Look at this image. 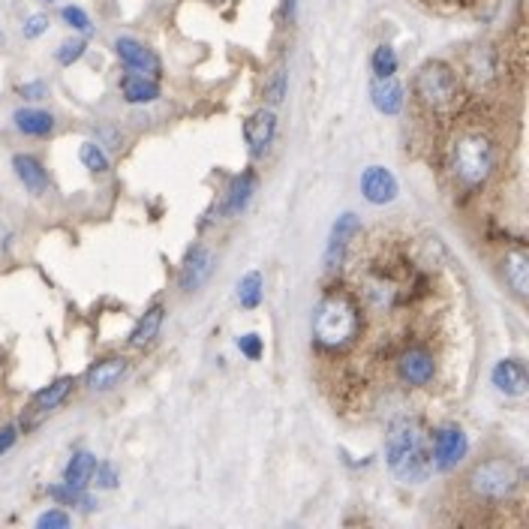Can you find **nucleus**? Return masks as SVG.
Here are the masks:
<instances>
[{
    "instance_id": "nucleus-1",
    "label": "nucleus",
    "mask_w": 529,
    "mask_h": 529,
    "mask_svg": "<svg viewBox=\"0 0 529 529\" xmlns=\"http://www.w3.org/2000/svg\"><path fill=\"white\" fill-rule=\"evenodd\" d=\"M361 337V304L349 289H331L313 310V341L322 352H346Z\"/></svg>"
},
{
    "instance_id": "nucleus-2",
    "label": "nucleus",
    "mask_w": 529,
    "mask_h": 529,
    "mask_svg": "<svg viewBox=\"0 0 529 529\" xmlns=\"http://www.w3.org/2000/svg\"><path fill=\"white\" fill-rule=\"evenodd\" d=\"M385 463L389 469L406 485H418L433 472L430 448H428V430L421 418L400 415L391 421L389 439H385Z\"/></svg>"
},
{
    "instance_id": "nucleus-3",
    "label": "nucleus",
    "mask_w": 529,
    "mask_h": 529,
    "mask_svg": "<svg viewBox=\"0 0 529 529\" xmlns=\"http://www.w3.org/2000/svg\"><path fill=\"white\" fill-rule=\"evenodd\" d=\"M520 485H524V472H520V467L511 457H487V461L476 463L467 476V491L478 502H493V505L515 500Z\"/></svg>"
},
{
    "instance_id": "nucleus-4",
    "label": "nucleus",
    "mask_w": 529,
    "mask_h": 529,
    "mask_svg": "<svg viewBox=\"0 0 529 529\" xmlns=\"http://www.w3.org/2000/svg\"><path fill=\"white\" fill-rule=\"evenodd\" d=\"M496 165V151L491 136H485L481 130H467L461 132L452 148V172L457 178V184H463L467 189H476L491 178Z\"/></svg>"
},
{
    "instance_id": "nucleus-5",
    "label": "nucleus",
    "mask_w": 529,
    "mask_h": 529,
    "mask_svg": "<svg viewBox=\"0 0 529 529\" xmlns=\"http://www.w3.org/2000/svg\"><path fill=\"white\" fill-rule=\"evenodd\" d=\"M415 97L421 106H428L430 112H445L457 102V93H461V82H457V73L448 63L442 60H428L421 69L415 73Z\"/></svg>"
},
{
    "instance_id": "nucleus-6",
    "label": "nucleus",
    "mask_w": 529,
    "mask_h": 529,
    "mask_svg": "<svg viewBox=\"0 0 529 529\" xmlns=\"http://www.w3.org/2000/svg\"><path fill=\"white\" fill-rule=\"evenodd\" d=\"M437 370H439L437 355L424 343H406L404 349H400L397 361H394V373H397L400 382L409 385V389H424V385H430L433 379H437Z\"/></svg>"
},
{
    "instance_id": "nucleus-7",
    "label": "nucleus",
    "mask_w": 529,
    "mask_h": 529,
    "mask_svg": "<svg viewBox=\"0 0 529 529\" xmlns=\"http://www.w3.org/2000/svg\"><path fill=\"white\" fill-rule=\"evenodd\" d=\"M467 452H469V439L457 424H445V428H439L433 433V448H430L433 469H439V472L454 469L457 463L467 457Z\"/></svg>"
},
{
    "instance_id": "nucleus-8",
    "label": "nucleus",
    "mask_w": 529,
    "mask_h": 529,
    "mask_svg": "<svg viewBox=\"0 0 529 529\" xmlns=\"http://www.w3.org/2000/svg\"><path fill=\"white\" fill-rule=\"evenodd\" d=\"M358 235H361V223L352 211H346V214L337 217L334 228H331V238H328V250H325V268L331 274L343 268L346 256H349V250H352V241L358 238Z\"/></svg>"
},
{
    "instance_id": "nucleus-9",
    "label": "nucleus",
    "mask_w": 529,
    "mask_h": 529,
    "mask_svg": "<svg viewBox=\"0 0 529 529\" xmlns=\"http://www.w3.org/2000/svg\"><path fill=\"white\" fill-rule=\"evenodd\" d=\"M115 52L117 58L126 69H132V73H141V76H151V78H160L163 76V63L160 58L148 49L145 43H139V39L132 36H117L115 39Z\"/></svg>"
},
{
    "instance_id": "nucleus-10",
    "label": "nucleus",
    "mask_w": 529,
    "mask_h": 529,
    "mask_svg": "<svg viewBox=\"0 0 529 529\" xmlns=\"http://www.w3.org/2000/svg\"><path fill=\"white\" fill-rule=\"evenodd\" d=\"M214 252H211L204 244H196L193 250L187 252L184 265H180V274H178V289L180 292H196L202 289L208 277L214 274Z\"/></svg>"
},
{
    "instance_id": "nucleus-11",
    "label": "nucleus",
    "mask_w": 529,
    "mask_h": 529,
    "mask_svg": "<svg viewBox=\"0 0 529 529\" xmlns=\"http://www.w3.org/2000/svg\"><path fill=\"white\" fill-rule=\"evenodd\" d=\"M274 136H277V115L271 108H259L244 121V139H247L252 156H262L271 148Z\"/></svg>"
},
{
    "instance_id": "nucleus-12",
    "label": "nucleus",
    "mask_w": 529,
    "mask_h": 529,
    "mask_svg": "<svg viewBox=\"0 0 529 529\" xmlns=\"http://www.w3.org/2000/svg\"><path fill=\"white\" fill-rule=\"evenodd\" d=\"M361 193L370 204H389L397 199V178L385 165H370L361 175Z\"/></svg>"
},
{
    "instance_id": "nucleus-13",
    "label": "nucleus",
    "mask_w": 529,
    "mask_h": 529,
    "mask_svg": "<svg viewBox=\"0 0 529 529\" xmlns=\"http://www.w3.org/2000/svg\"><path fill=\"white\" fill-rule=\"evenodd\" d=\"M491 382L496 385V391L505 394V397H524L529 389V373L526 365L517 358H505L493 367Z\"/></svg>"
},
{
    "instance_id": "nucleus-14",
    "label": "nucleus",
    "mask_w": 529,
    "mask_h": 529,
    "mask_svg": "<svg viewBox=\"0 0 529 529\" xmlns=\"http://www.w3.org/2000/svg\"><path fill=\"white\" fill-rule=\"evenodd\" d=\"M126 373H130V361L121 358V355H115V358L97 361V365L88 370V376H84V385H88L91 391H100V394L112 391L124 382Z\"/></svg>"
},
{
    "instance_id": "nucleus-15",
    "label": "nucleus",
    "mask_w": 529,
    "mask_h": 529,
    "mask_svg": "<svg viewBox=\"0 0 529 529\" xmlns=\"http://www.w3.org/2000/svg\"><path fill=\"white\" fill-rule=\"evenodd\" d=\"M252 193H256V175H252V172H241V175H235L232 180H228L223 202H220V217H226V220L238 217L241 211L250 204Z\"/></svg>"
},
{
    "instance_id": "nucleus-16",
    "label": "nucleus",
    "mask_w": 529,
    "mask_h": 529,
    "mask_svg": "<svg viewBox=\"0 0 529 529\" xmlns=\"http://www.w3.org/2000/svg\"><path fill=\"white\" fill-rule=\"evenodd\" d=\"M370 100H373V106L382 115H397L400 108H404V102H406L404 84H400L394 76H389V78H373V84H370Z\"/></svg>"
},
{
    "instance_id": "nucleus-17",
    "label": "nucleus",
    "mask_w": 529,
    "mask_h": 529,
    "mask_svg": "<svg viewBox=\"0 0 529 529\" xmlns=\"http://www.w3.org/2000/svg\"><path fill=\"white\" fill-rule=\"evenodd\" d=\"M73 385H76V379L73 376H60V379H54V382L49 385V389H43V391H36L34 394V400H30V413H34L36 418H43V415H49L54 413L63 400L69 397V391H73Z\"/></svg>"
},
{
    "instance_id": "nucleus-18",
    "label": "nucleus",
    "mask_w": 529,
    "mask_h": 529,
    "mask_svg": "<svg viewBox=\"0 0 529 529\" xmlns=\"http://www.w3.org/2000/svg\"><path fill=\"white\" fill-rule=\"evenodd\" d=\"M121 97L130 102V106H145V102L160 100V84L151 76L141 73H126L121 78Z\"/></svg>"
},
{
    "instance_id": "nucleus-19",
    "label": "nucleus",
    "mask_w": 529,
    "mask_h": 529,
    "mask_svg": "<svg viewBox=\"0 0 529 529\" xmlns=\"http://www.w3.org/2000/svg\"><path fill=\"white\" fill-rule=\"evenodd\" d=\"M12 169H15V175H19L21 184H25L34 196L45 193V187H49V175H45L43 163H39L36 156H30V154H15V156H12Z\"/></svg>"
},
{
    "instance_id": "nucleus-20",
    "label": "nucleus",
    "mask_w": 529,
    "mask_h": 529,
    "mask_svg": "<svg viewBox=\"0 0 529 529\" xmlns=\"http://www.w3.org/2000/svg\"><path fill=\"white\" fill-rule=\"evenodd\" d=\"M12 121L25 136H34V139H45L54 132V115L43 112V108H19V112L12 115Z\"/></svg>"
},
{
    "instance_id": "nucleus-21",
    "label": "nucleus",
    "mask_w": 529,
    "mask_h": 529,
    "mask_svg": "<svg viewBox=\"0 0 529 529\" xmlns=\"http://www.w3.org/2000/svg\"><path fill=\"white\" fill-rule=\"evenodd\" d=\"M163 316H165L163 304H154L151 310H145V316H141L139 325L132 328V334H130L132 349H145V346H151L156 341V334H160V328H163Z\"/></svg>"
},
{
    "instance_id": "nucleus-22",
    "label": "nucleus",
    "mask_w": 529,
    "mask_h": 529,
    "mask_svg": "<svg viewBox=\"0 0 529 529\" xmlns=\"http://www.w3.org/2000/svg\"><path fill=\"white\" fill-rule=\"evenodd\" d=\"M502 274H505V283L515 289V295H520V298L529 295V259L524 250H515L505 256Z\"/></svg>"
},
{
    "instance_id": "nucleus-23",
    "label": "nucleus",
    "mask_w": 529,
    "mask_h": 529,
    "mask_svg": "<svg viewBox=\"0 0 529 529\" xmlns=\"http://www.w3.org/2000/svg\"><path fill=\"white\" fill-rule=\"evenodd\" d=\"M93 467H97V457L91 452H76L73 461L67 463V472H63V485L76 487V491H84L93 481Z\"/></svg>"
},
{
    "instance_id": "nucleus-24",
    "label": "nucleus",
    "mask_w": 529,
    "mask_h": 529,
    "mask_svg": "<svg viewBox=\"0 0 529 529\" xmlns=\"http://www.w3.org/2000/svg\"><path fill=\"white\" fill-rule=\"evenodd\" d=\"M286 91H289V73L283 63H277V67L265 76V88H262L265 106H280V102L286 100Z\"/></svg>"
},
{
    "instance_id": "nucleus-25",
    "label": "nucleus",
    "mask_w": 529,
    "mask_h": 529,
    "mask_svg": "<svg viewBox=\"0 0 529 529\" xmlns=\"http://www.w3.org/2000/svg\"><path fill=\"white\" fill-rule=\"evenodd\" d=\"M262 295H265V283H262V274L259 271L244 274L238 280V301L244 310H256V307L262 304Z\"/></svg>"
},
{
    "instance_id": "nucleus-26",
    "label": "nucleus",
    "mask_w": 529,
    "mask_h": 529,
    "mask_svg": "<svg viewBox=\"0 0 529 529\" xmlns=\"http://www.w3.org/2000/svg\"><path fill=\"white\" fill-rule=\"evenodd\" d=\"M370 67H373V76L376 78H389L397 73V52L391 49V45H376L373 49V58H370Z\"/></svg>"
},
{
    "instance_id": "nucleus-27",
    "label": "nucleus",
    "mask_w": 529,
    "mask_h": 529,
    "mask_svg": "<svg viewBox=\"0 0 529 529\" xmlns=\"http://www.w3.org/2000/svg\"><path fill=\"white\" fill-rule=\"evenodd\" d=\"M78 160L84 163V169H91V172H97V175H102V172H108V156L106 151L97 145V141H82V148H78Z\"/></svg>"
},
{
    "instance_id": "nucleus-28",
    "label": "nucleus",
    "mask_w": 529,
    "mask_h": 529,
    "mask_svg": "<svg viewBox=\"0 0 529 529\" xmlns=\"http://www.w3.org/2000/svg\"><path fill=\"white\" fill-rule=\"evenodd\" d=\"M469 69H472V78H476V82H487V78L493 76V69H496L491 49H476V52H472Z\"/></svg>"
},
{
    "instance_id": "nucleus-29",
    "label": "nucleus",
    "mask_w": 529,
    "mask_h": 529,
    "mask_svg": "<svg viewBox=\"0 0 529 529\" xmlns=\"http://www.w3.org/2000/svg\"><path fill=\"white\" fill-rule=\"evenodd\" d=\"M84 49H88V43H84L82 36H73V39H67V43H60V49L54 52V58H58L60 67H73V63L84 54Z\"/></svg>"
},
{
    "instance_id": "nucleus-30",
    "label": "nucleus",
    "mask_w": 529,
    "mask_h": 529,
    "mask_svg": "<svg viewBox=\"0 0 529 529\" xmlns=\"http://www.w3.org/2000/svg\"><path fill=\"white\" fill-rule=\"evenodd\" d=\"M60 19L67 21V25L73 28V30H82V34H88V30H91V15L84 12L82 6H73V4L63 6V10H60Z\"/></svg>"
},
{
    "instance_id": "nucleus-31",
    "label": "nucleus",
    "mask_w": 529,
    "mask_h": 529,
    "mask_svg": "<svg viewBox=\"0 0 529 529\" xmlns=\"http://www.w3.org/2000/svg\"><path fill=\"white\" fill-rule=\"evenodd\" d=\"M93 485L100 487V491H115L117 487V481H121V476H117V469L112 467V463H97L93 467Z\"/></svg>"
},
{
    "instance_id": "nucleus-32",
    "label": "nucleus",
    "mask_w": 529,
    "mask_h": 529,
    "mask_svg": "<svg viewBox=\"0 0 529 529\" xmlns=\"http://www.w3.org/2000/svg\"><path fill=\"white\" fill-rule=\"evenodd\" d=\"M45 30H49V15H45V12H34V15H28L25 25H21V34H25V39H36V36H43Z\"/></svg>"
},
{
    "instance_id": "nucleus-33",
    "label": "nucleus",
    "mask_w": 529,
    "mask_h": 529,
    "mask_svg": "<svg viewBox=\"0 0 529 529\" xmlns=\"http://www.w3.org/2000/svg\"><path fill=\"white\" fill-rule=\"evenodd\" d=\"M238 349H241V355H247L250 361H259L265 352V343L259 334H244V337H238Z\"/></svg>"
},
{
    "instance_id": "nucleus-34",
    "label": "nucleus",
    "mask_w": 529,
    "mask_h": 529,
    "mask_svg": "<svg viewBox=\"0 0 529 529\" xmlns=\"http://www.w3.org/2000/svg\"><path fill=\"white\" fill-rule=\"evenodd\" d=\"M36 526L39 529H67L69 526V515H67V511L52 509V511H45V515L36 520Z\"/></svg>"
},
{
    "instance_id": "nucleus-35",
    "label": "nucleus",
    "mask_w": 529,
    "mask_h": 529,
    "mask_svg": "<svg viewBox=\"0 0 529 529\" xmlns=\"http://www.w3.org/2000/svg\"><path fill=\"white\" fill-rule=\"evenodd\" d=\"M19 93L25 100H43L45 93H49V88H45V82H28V84H21Z\"/></svg>"
},
{
    "instance_id": "nucleus-36",
    "label": "nucleus",
    "mask_w": 529,
    "mask_h": 529,
    "mask_svg": "<svg viewBox=\"0 0 529 529\" xmlns=\"http://www.w3.org/2000/svg\"><path fill=\"white\" fill-rule=\"evenodd\" d=\"M15 437H19V430H15L12 424H6V428L0 430V454H6L15 445Z\"/></svg>"
},
{
    "instance_id": "nucleus-37",
    "label": "nucleus",
    "mask_w": 529,
    "mask_h": 529,
    "mask_svg": "<svg viewBox=\"0 0 529 529\" xmlns=\"http://www.w3.org/2000/svg\"><path fill=\"white\" fill-rule=\"evenodd\" d=\"M45 4H52V0H45Z\"/></svg>"
}]
</instances>
